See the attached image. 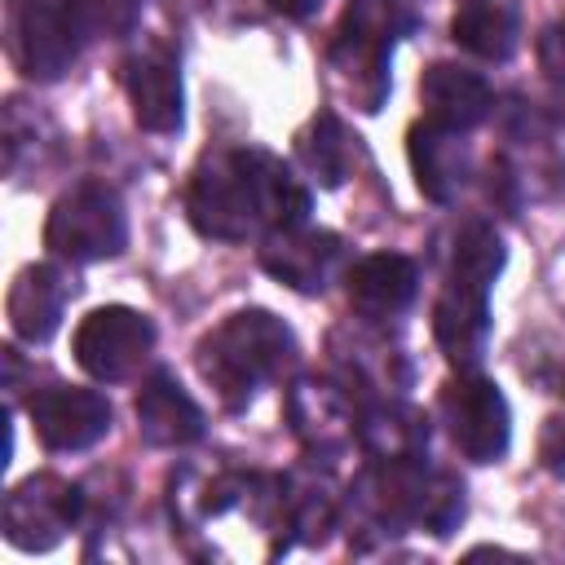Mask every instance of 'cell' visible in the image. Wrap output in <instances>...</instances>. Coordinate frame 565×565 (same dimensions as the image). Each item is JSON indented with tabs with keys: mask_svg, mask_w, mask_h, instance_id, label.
<instances>
[{
	"mask_svg": "<svg viewBox=\"0 0 565 565\" xmlns=\"http://www.w3.org/2000/svg\"><path fill=\"white\" fill-rule=\"evenodd\" d=\"M84 31L66 0H18L13 13V62L26 79H62L79 57Z\"/></svg>",
	"mask_w": 565,
	"mask_h": 565,
	"instance_id": "ba28073f",
	"label": "cell"
},
{
	"mask_svg": "<svg viewBox=\"0 0 565 565\" xmlns=\"http://www.w3.org/2000/svg\"><path fill=\"white\" fill-rule=\"evenodd\" d=\"M393 9L397 0H353L331 44V71L362 110H380L388 93V53L397 31Z\"/></svg>",
	"mask_w": 565,
	"mask_h": 565,
	"instance_id": "277c9868",
	"label": "cell"
},
{
	"mask_svg": "<svg viewBox=\"0 0 565 565\" xmlns=\"http://www.w3.org/2000/svg\"><path fill=\"white\" fill-rule=\"evenodd\" d=\"M194 362L221 406L243 411L269 380H278L296 362V335L269 309H238L199 340Z\"/></svg>",
	"mask_w": 565,
	"mask_h": 565,
	"instance_id": "7a4b0ae2",
	"label": "cell"
},
{
	"mask_svg": "<svg viewBox=\"0 0 565 565\" xmlns=\"http://www.w3.org/2000/svg\"><path fill=\"white\" fill-rule=\"evenodd\" d=\"M353 437L366 459H424L428 455V419L402 397H375L358 406Z\"/></svg>",
	"mask_w": 565,
	"mask_h": 565,
	"instance_id": "ac0fdd59",
	"label": "cell"
},
{
	"mask_svg": "<svg viewBox=\"0 0 565 565\" xmlns=\"http://www.w3.org/2000/svg\"><path fill=\"white\" fill-rule=\"evenodd\" d=\"M419 102H424V119L450 132H468L477 128L490 110H494V93L490 84L455 62H433L419 79Z\"/></svg>",
	"mask_w": 565,
	"mask_h": 565,
	"instance_id": "2e32d148",
	"label": "cell"
},
{
	"mask_svg": "<svg viewBox=\"0 0 565 565\" xmlns=\"http://www.w3.org/2000/svg\"><path fill=\"white\" fill-rule=\"evenodd\" d=\"M260 269L300 296H322L331 287V278L344 269V243L335 234L309 230V225L269 230L260 238Z\"/></svg>",
	"mask_w": 565,
	"mask_h": 565,
	"instance_id": "8fae6325",
	"label": "cell"
},
{
	"mask_svg": "<svg viewBox=\"0 0 565 565\" xmlns=\"http://www.w3.org/2000/svg\"><path fill=\"white\" fill-rule=\"evenodd\" d=\"M490 287L481 278L468 274H446V287L433 305V340L446 353L450 366L459 371H477L486 340H490Z\"/></svg>",
	"mask_w": 565,
	"mask_h": 565,
	"instance_id": "30bf717a",
	"label": "cell"
},
{
	"mask_svg": "<svg viewBox=\"0 0 565 565\" xmlns=\"http://www.w3.org/2000/svg\"><path fill=\"white\" fill-rule=\"evenodd\" d=\"M450 40L481 62H508L521 44V0H459Z\"/></svg>",
	"mask_w": 565,
	"mask_h": 565,
	"instance_id": "ffe728a7",
	"label": "cell"
},
{
	"mask_svg": "<svg viewBox=\"0 0 565 565\" xmlns=\"http://www.w3.org/2000/svg\"><path fill=\"white\" fill-rule=\"evenodd\" d=\"M79 508H84V494L66 477H53V472L26 477L4 499V539L18 552H49L75 530Z\"/></svg>",
	"mask_w": 565,
	"mask_h": 565,
	"instance_id": "52a82bcc",
	"label": "cell"
},
{
	"mask_svg": "<svg viewBox=\"0 0 565 565\" xmlns=\"http://www.w3.org/2000/svg\"><path fill=\"white\" fill-rule=\"evenodd\" d=\"M185 216L203 238L243 243L252 234L291 230L309 221L305 181L260 146L212 150L185 185Z\"/></svg>",
	"mask_w": 565,
	"mask_h": 565,
	"instance_id": "6da1fadb",
	"label": "cell"
},
{
	"mask_svg": "<svg viewBox=\"0 0 565 565\" xmlns=\"http://www.w3.org/2000/svg\"><path fill=\"white\" fill-rule=\"evenodd\" d=\"M406 154H411V172H415V185L424 199L433 203H450L463 181H468V146H463V132H450V128H437V124H415L411 128V141H406Z\"/></svg>",
	"mask_w": 565,
	"mask_h": 565,
	"instance_id": "d6986e66",
	"label": "cell"
},
{
	"mask_svg": "<svg viewBox=\"0 0 565 565\" xmlns=\"http://www.w3.org/2000/svg\"><path fill=\"white\" fill-rule=\"evenodd\" d=\"M503 260H508V247H503V238H499V230L490 221H468L455 234V252H450V269L455 274L494 282L503 274Z\"/></svg>",
	"mask_w": 565,
	"mask_h": 565,
	"instance_id": "603a6c76",
	"label": "cell"
},
{
	"mask_svg": "<svg viewBox=\"0 0 565 565\" xmlns=\"http://www.w3.org/2000/svg\"><path fill=\"white\" fill-rule=\"evenodd\" d=\"M539 66H543V75L552 84L565 88V18L543 26V35H539Z\"/></svg>",
	"mask_w": 565,
	"mask_h": 565,
	"instance_id": "d4e9b609",
	"label": "cell"
},
{
	"mask_svg": "<svg viewBox=\"0 0 565 565\" xmlns=\"http://www.w3.org/2000/svg\"><path fill=\"white\" fill-rule=\"evenodd\" d=\"M119 79H124V93H128L137 128L159 132V137L181 128L185 88H181V66H177V57L168 49L146 44V49L128 53L124 66H119Z\"/></svg>",
	"mask_w": 565,
	"mask_h": 565,
	"instance_id": "7c38bea8",
	"label": "cell"
},
{
	"mask_svg": "<svg viewBox=\"0 0 565 565\" xmlns=\"http://www.w3.org/2000/svg\"><path fill=\"white\" fill-rule=\"evenodd\" d=\"M66 300H71V282H66V274L57 265H26V269H18L13 287L4 296V313H9L13 335L26 340V344H44L62 327Z\"/></svg>",
	"mask_w": 565,
	"mask_h": 565,
	"instance_id": "e0dca14e",
	"label": "cell"
},
{
	"mask_svg": "<svg viewBox=\"0 0 565 565\" xmlns=\"http://www.w3.org/2000/svg\"><path fill=\"white\" fill-rule=\"evenodd\" d=\"M31 428L49 450H88L110 433V402L97 388H79V384H49L35 388L26 402Z\"/></svg>",
	"mask_w": 565,
	"mask_h": 565,
	"instance_id": "9c48e42d",
	"label": "cell"
},
{
	"mask_svg": "<svg viewBox=\"0 0 565 565\" xmlns=\"http://www.w3.org/2000/svg\"><path fill=\"white\" fill-rule=\"evenodd\" d=\"M340 516V499L327 472H318L313 463L291 468L282 477V530H291L287 539L296 543H322L327 530Z\"/></svg>",
	"mask_w": 565,
	"mask_h": 565,
	"instance_id": "44dd1931",
	"label": "cell"
},
{
	"mask_svg": "<svg viewBox=\"0 0 565 565\" xmlns=\"http://www.w3.org/2000/svg\"><path fill=\"white\" fill-rule=\"evenodd\" d=\"M353 141H358V137H349V128L340 124V115L318 110V115L305 124V132L296 137V154H300V163L309 168L313 181L340 185V181L353 172V150H358Z\"/></svg>",
	"mask_w": 565,
	"mask_h": 565,
	"instance_id": "7402d4cb",
	"label": "cell"
},
{
	"mask_svg": "<svg viewBox=\"0 0 565 565\" xmlns=\"http://www.w3.org/2000/svg\"><path fill=\"white\" fill-rule=\"evenodd\" d=\"M44 247L71 265H93V260L119 256L128 247V212H124V199L115 194V185L75 181L71 190H62L44 221Z\"/></svg>",
	"mask_w": 565,
	"mask_h": 565,
	"instance_id": "3957f363",
	"label": "cell"
},
{
	"mask_svg": "<svg viewBox=\"0 0 565 565\" xmlns=\"http://www.w3.org/2000/svg\"><path fill=\"white\" fill-rule=\"evenodd\" d=\"M269 9H278L282 18H313L318 9H322V0H269Z\"/></svg>",
	"mask_w": 565,
	"mask_h": 565,
	"instance_id": "484cf974",
	"label": "cell"
},
{
	"mask_svg": "<svg viewBox=\"0 0 565 565\" xmlns=\"http://www.w3.org/2000/svg\"><path fill=\"white\" fill-rule=\"evenodd\" d=\"M282 411H287V424L291 433L300 437V446L309 455H340L349 441H353V402L340 384L331 380H318V375H305L287 388L282 397Z\"/></svg>",
	"mask_w": 565,
	"mask_h": 565,
	"instance_id": "4fadbf2b",
	"label": "cell"
},
{
	"mask_svg": "<svg viewBox=\"0 0 565 565\" xmlns=\"http://www.w3.org/2000/svg\"><path fill=\"white\" fill-rule=\"evenodd\" d=\"M154 340H159V331H154V322L141 309H132V305H102V309L79 318L71 349H75V362L93 380L119 384V380H132L146 366V358L154 353Z\"/></svg>",
	"mask_w": 565,
	"mask_h": 565,
	"instance_id": "8992f818",
	"label": "cell"
},
{
	"mask_svg": "<svg viewBox=\"0 0 565 565\" xmlns=\"http://www.w3.org/2000/svg\"><path fill=\"white\" fill-rule=\"evenodd\" d=\"M344 291L362 322H388L411 309V300L419 291V269L402 252H371L358 265H349Z\"/></svg>",
	"mask_w": 565,
	"mask_h": 565,
	"instance_id": "5bb4252c",
	"label": "cell"
},
{
	"mask_svg": "<svg viewBox=\"0 0 565 565\" xmlns=\"http://www.w3.org/2000/svg\"><path fill=\"white\" fill-rule=\"evenodd\" d=\"M437 411H441V424H446V433L463 459L494 463L508 455L512 411H508V397L494 380H486L477 371H459L455 380L441 384Z\"/></svg>",
	"mask_w": 565,
	"mask_h": 565,
	"instance_id": "5b68a950",
	"label": "cell"
},
{
	"mask_svg": "<svg viewBox=\"0 0 565 565\" xmlns=\"http://www.w3.org/2000/svg\"><path fill=\"white\" fill-rule=\"evenodd\" d=\"M137 428L150 446L177 450L207 433V415L172 371H150L137 388Z\"/></svg>",
	"mask_w": 565,
	"mask_h": 565,
	"instance_id": "9a60e30c",
	"label": "cell"
},
{
	"mask_svg": "<svg viewBox=\"0 0 565 565\" xmlns=\"http://www.w3.org/2000/svg\"><path fill=\"white\" fill-rule=\"evenodd\" d=\"M71 4V13H75V22H79V31H84V40H97V35H124V31H132V22H137V0H66Z\"/></svg>",
	"mask_w": 565,
	"mask_h": 565,
	"instance_id": "cb8c5ba5",
	"label": "cell"
}]
</instances>
